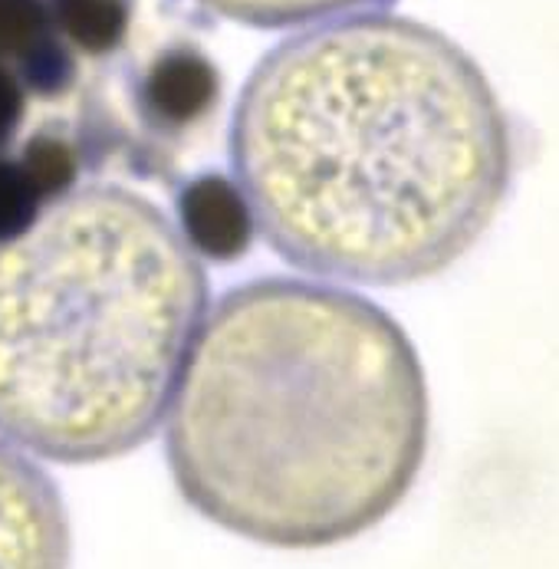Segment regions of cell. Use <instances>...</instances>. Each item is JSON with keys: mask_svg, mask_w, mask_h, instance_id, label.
<instances>
[{"mask_svg": "<svg viewBox=\"0 0 559 569\" xmlns=\"http://www.w3.org/2000/svg\"><path fill=\"white\" fill-rule=\"evenodd\" d=\"M178 234L201 260L234 263L257 234L253 208L238 178L221 171H204L178 191Z\"/></svg>", "mask_w": 559, "mask_h": 569, "instance_id": "cell-5", "label": "cell"}, {"mask_svg": "<svg viewBox=\"0 0 559 569\" xmlns=\"http://www.w3.org/2000/svg\"><path fill=\"white\" fill-rule=\"evenodd\" d=\"M73 533L57 481L0 438V569H70Z\"/></svg>", "mask_w": 559, "mask_h": 569, "instance_id": "cell-4", "label": "cell"}, {"mask_svg": "<svg viewBox=\"0 0 559 569\" xmlns=\"http://www.w3.org/2000/svg\"><path fill=\"white\" fill-rule=\"evenodd\" d=\"M221 99L218 67L194 47H171L149 67L142 106L161 129L198 126Z\"/></svg>", "mask_w": 559, "mask_h": 569, "instance_id": "cell-6", "label": "cell"}, {"mask_svg": "<svg viewBox=\"0 0 559 569\" xmlns=\"http://www.w3.org/2000/svg\"><path fill=\"white\" fill-rule=\"evenodd\" d=\"M13 60H17V80H20V86L27 92H33V96H43V99H53V96L67 92L70 82L77 80V60H73L70 47L53 30L37 37Z\"/></svg>", "mask_w": 559, "mask_h": 569, "instance_id": "cell-10", "label": "cell"}, {"mask_svg": "<svg viewBox=\"0 0 559 569\" xmlns=\"http://www.w3.org/2000/svg\"><path fill=\"white\" fill-rule=\"evenodd\" d=\"M208 273L156 201L86 184L0 244V438L57 465L142 448L164 421Z\"/></svg>", "mask_w": 559, "mask_h": 569, "instance_id": "cell-3", "label": "cell"}, {"mask_svg": "<svg viewBox=\"0 0 559 569\" xmlns=\"http://www.w3.org/2000/svg\"><path fill=\"white\" fill-rule=\"evenodd\" d=\"M231 162L267 244L336 283L408 287L497 221L517 132L478 60L389 10L310 23L243 86Z\"/></svg>", "mask_w": 559, "mask_h": 569, "instance_id": "cell-1", "label": "cell"}, {"mask_svg": "<svg viewBox=\"0 0 559 569\" xmlns=\"http://www.w3.org/2000/svg\"><path fill=\"white\" fill-rule=\"evenodd\" d=\"M23 112H27V89L20 86L17 73H10L0 63V152L17 136V129L23 122Z\"/></svg>", "mask_w": 559, "mask_h": 569, "instance_id": "cell-13", "label": "cell"}, {"mask_svg": "<svg viewBox=\"0 0 559 569\" xmlns=\"http://www.w3.org/2000/svg\"><path fill=\"white\" fill-rule=\"evenodd\" d=\"M50 23L86 57L122 47L132 23V0H47Z\"/></svg>", "mask_w": 559, "mask_h": 569, "instance_id": "cell-7", "label": "cell"}, {"mask_svg": "<svg viewBox=\"0 0 559 569\" xmlns=\"http://www.w3.org/2000/svg\"><path fill=\"white\" fill-rule=\"evenodd\" d=\"M47 30H53L47 0H0V57H20Z\"/></svg>", "mask_w": 559, "mask_h": 569, "instance_id": "cell-12", "label": "cell"}, {"mask_svg": "<svg viewBox=\"0 0 559 569\" xmlns=\"http://www.w3.org/2000/svg\"><path fill=\"white\" fill-rule=\"evenodd\" d=\"M43 208L47 201L27 178L23 164L0 156V244H10L27 234L43 214Z\"/></svg>", "mask_w": 559, "mask_h": 569, "instance_id": "cell-11", "label": "cell"}, {"mask_svg": "<svg viewBox=\"0 0 559 569\" xmlns=\"http://www.w3.org/2000/svg\"><path fill=\"white\" fill-rule=\"evenodd\" d=\"M17 162L23 164L27 178L33 181V188L40 191V198L47 204L67 198L70 191H77V181H80V156L77 149L57 136V132H37L27 139V146L20 149Z\"/></svg>", "mask_w": 559, "mask_h": 569, "instance_id": "cell-9", "label": "cell"}, {"mask_svg": "<svg viewBox=\"0 0 559 569\" xmlns=\"http://www.w3.org/2000/svg\"><path fill=\"white\" fill-rule=\"evenodd\" d=\"M431 441L401 323L322 280L260 277L208 307L164 411L178 493L270 550H329L392 517Z\"/></svg>", "mask_w": 559, "mask_h": 569, "instance_id": "cell-2", "label": "cell"}, {"mask_svg": "<svg viewBox=\"0 0 559 569\" xmlns=\"http://www.w3.org/2000/svg\"><path fill=\"white\" fill-rule=\"evenodd\" d=\"M201 3L234 23L280 30V27H310L352 13L369 0H201Z\"/></svg>", "mask_w": 559, "mask_h": 569, "instance_id": "cell-8", "label": "cell"}]
</instances>
